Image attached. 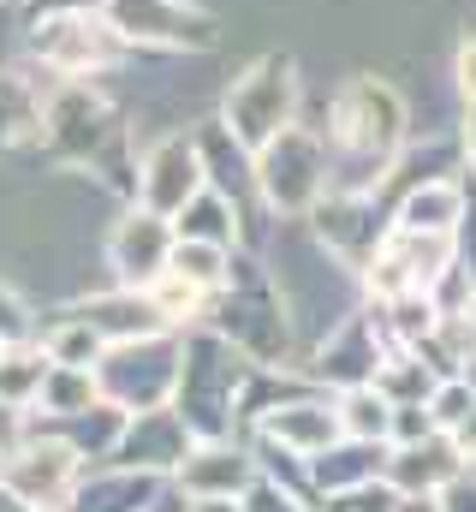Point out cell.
<instances>
[{"mask_svg": "<svg viewBox=\"0 0 476 512\" xmlns=\"http://www.w3.org/2000/svg\"><path fill=\"white\" fill-rule=\"evenodd\" d=\"M334 417H340V435L346 441H387V423H393V399L375 382H357L334 393Z\"/></svg>", "mask_w": 476, "mask_h": 512, "instance_id": "e0dca14e", "label": "cell"}, {"mask_svg": "<svg viewBox=\"0 0 476 512\" xmlns=\"http://www.w3.org/2000/svg\"><path fill=\"white\" fill-rule=\"evenodd\" d=\"M459 167H465V179L476 185V102H465V126H459Z\"/></svg>", "mask_w": 476, "mask_h": 512, "instance_id": "cb8c5ba5", "label": "cell"}, {"mask_svg": "<svg viewBox=\"0 0 476 512\" xmlns=\"http://www.w3.org/2000/svg\"><path fill=\"white\" fill-rule=\"evenodd\" d=\"M435 501H441V512H476V465H465V471L435 495Z\"/></svg>", "mask_w": 476, "mask_h": 512, "instance_id": "603a6c76", "label": "cell"}, {"mask_svg": "<svg viewBox=\"0 0 476 512\" xmlns=\"http://www.w3.org/2000/svg\"><path fill=\"white\" fill-rule=\"evenodd\" d=\"M250 423H256V435H262V441H274L280 453H298L304 465H310L322 447H334V441H340L334 393H310V387H298L292 399H274V405H262Z\"/></svg>", "mask_w": 476, "mask_h": 512, "instance_id": "8992f818", "label": "cell"}, {"mask_svg": "<svg viewBox=\"0 0 476 512\" xmlns=\"http://www.w3.org/2000/svg\"><path fill=\"white\" fill-rule=\"evenodd\" d=\"M114 30L131 42H161V48H209L215 30L203 12L185 0H114Z\"/></svg>", "mask_w": 476, "mask_h": 512, "instance_id": "30bf717a", "label": "cell"}, {"mask_svg": "<svg viewBox=\"0 0 476 512\" xmlns=\"http://www.w3.org/2000/svg\"><path fill=\"white\" fill-rule=\"evenodd\" d=\"M393 512H441V501H435V495H399Z\"/></svg>", "mask_w": 476, "mask_h": 512, "instance_id": "83f0119b", "label": "cell"}, {"mask_svg": "<svg viewBox=\"0 0 476 512\" xmlns=\"http://www.w3.org/2000/svg\"><path fill=\"white\" fill-rule=\"evenodd\" d=\"M108 256H114L119 286H149L155 274H167V256H173V221L155 215V209H131L108 239Z\"/></svg>", "mask_w": 476, "mask_h": 512, "instance_id": "8fae6325", "label": "cell"}, {"mask_svg": "<svg viewBox=\"0 0 476 512\" xmlns=\"http://www.w3.org/2000/svg\"><path fill=\"white\" fill-rule=\"evenodd\" d=\"M238 203L233 197H221L215 185H203L179 215H173V239H203V245H227L233 251L238 245Z\"/></svg>", "mask_w": 476, "mask_h": 512, "instance_id": "2e32d148", "label": "cell"}, {"mask_svg": "<svg viewBox=\"0 0 476 512\" xmlns=\"http://www.w3.org/2000/svg\"><path fill=\"white\" fill-rule=\"evenodd\" d=\"M465 209H471V179L465 173H429V179H411L405 191H393L387 221L411 227V233H447L453 239Z\"/></svg>", "mask_w": 476, "mask_h": 512, "instance_id": "9c48e42d", "label": "cell"}, {"mask_svg": "<svg viewBox=\"0 0 476 512\" xmlns=\"http://www.w3.org/2000/svg\"><path fill=\"white\" fill-rule=\"evenodd\" d=\"M423 435H435L429 399H405V405H393V423H387V447H399V441H423Z\"/></svg>", "mask_w": 476, "mask_h": 512, "instance_id": "44dd1931", "label": "cell"}, {"mask_svg": "<svg viewBox=\"0 0 476 512\" xmlns=\"http://www.w3.org/2000/svg\"><path fill=\"white\" fill-rule=\"evenodd\" d=\"M197 191H203L197 137H167V143H155V149L143 155V167H137V197H143V209H155V215L173 221Z\"/></svg>", "mask_w": 476, "mask_h": 512, "instance_id": "52a82bcc", "label": "cell"}, {"mask_svg": "<svg viewBox=\"0 0 476 512\" xmlns=\"http://www.w3.org/2000/svg\"><path fill=\"white\" fill-rule=\"evenodd\" d=\"M185 512H244V507H238V495H191Z\"/></svg>", "mask_w": 476, "mask_h": 512, "instance_id": "484cf974", "label": "cell"}, {"mask_svg": "<svg viewBox=\"0 0 476 512\" xmlns=\"http://www.w3.org/2000/svg\"><path fill=\"white\" fill-rule=\"evenodd\" d=\"M179 358H185V340H167V334L119 340L114 352H102V358H96V393H108V399L125 405V411L173 405Z\"/></svg>", "mask_w": 476, "mask_h": 512, "instance_id": "3957f363", "label": "cell"}, {"mask_svg": "<svg viewBox=\"0 0 476 512\" xmlns=\"http://www.w3.org/2000/svg\"><path fill=\"white\" fill-rule=\"evenodd\" d=\"M453 376H459V382H465V387L476 393V346L465 352V358H459V370H453Z\"/></svg>", "mask_w": 476, "mask_h": 512, "instance_id": "f1b7e54d", "label": "cell"}, {"mask_svg": "<svg viewBox=\"0 0 476 512\" xmlns=\"http://www.w3.org/2000/svg\"><path fill=\"white\" fill-rule=\"evenodd\" d=\"M137 423H125L114 441V459L125 471H143V477H155V471H179V459L191 453V429H185V417L173 411V405H155V411H131Z\"/></svg>", "mask_w": 476, "mask_h": 512, "instance_id": "ba28073f", "label": "cell"}, {"mask_svg": "<svg viewBox=\"0 0 476 512\" xmlns=\"http://www.w3.org/2000/svg\"><path fill=\"white\" fill-rule=\"evenodd\" d=\"M459 471H465V459L453 453V441H447L441 429L423 435V441H399V447H387V459H381V483H387L393 495H441Z\"/></svg>", "mask_w": 476, "mask_h": 512, "instance_id": "4fadbf2b", "label": "cell"}, {"mask_svg": "<svg viewBox=\"0 0 476 512\" xmlns=\"http://www.w3.org/2000/svg\"><path fill=\"white\" fill-rule=\"evenodd\" d=\"M328 191L346 197H381V185L393 179L399 149L411 143V108L405 96L375 78L357 72L352 84H340V96L328 102Z\"/></svg>", "mask_w": 476, "mask_h": 512, "instance_id": "6da1fadb", "label": "cell"}, {"mask_svg": "<svg viewBox=\"0 0 476 512\" xmlns=\"http://www.w3.org/2000/svg\"><path fill=\"white\" fill-rule=\"evenodd\" d=\"M447 441H453V453H459L465 465H476V405L453 423V429H447Z\"/></svg>", "mask_w": 476, "mask_h": 512, "instance_id": "d4e9b609", "label": "cell"}, {"mask_svg": "<svg viewBox=\"0 0 476 512\" xmlns=\"http://www.w3.org/2000/svg\"><path fill=\"white\" fill-rule=\"evenodd\" d=\"M393 489L387 483H369V489H352V495H322L310 501V512H393Z\"/></svg>", "mask_w": 476, "mask_h": 512, "instance_id": "ffe728a7", "label": "cell"}, {"mask_svg": "<svg viewBox=\"0 0 476 512\" xmlns=\"http://www.w3.org/2000/svg\"><path fill=\"white\" fill-rule=\"evenodd\" d=\"M173 477H179L185 501L191 495H244L256 483V459H250V447H238L233 435L227 441H191V453L179 459Z\"/></svg>", "mask_w": 476, "mask_h": 512, "instance_id": "5bb4252c", "label": "cell"}, {"mask_svg": "<svg viewBox=\"0 0 476 512\" xmlns=\"http://www.w3.org/2000/svg\"><path fill=\"white\" fill-rule=\"evenodd\" d=\"M292 120H298V66H292L286 54H268V60H256L244 78H233V90H227V120H221V126L233 131L250 155H256L274 131H286Z\"/></svg>", "mask_w": 476, "mask_h": 512, "instance_id": "277c9868", "label": "cell"}, {"mask_svg": "<svg viewBox=\"0 0 476 512\" xmlns=\"http://www.w3.org/2000/svg\"><path fill=\"white\" fill-rule=\"evenodd\" d=\"M453 84H459V102H476V30L459 36L453 48Z\"/></svg>", "mask_w": 476, "mask_h": 512, "instance_id": "7402d4cb", "label": "cell"}, {"mask_svg": "<svg viewBox=\"0 0 476 512\" xmlns=\"http://www.w3.org/2000/svg\"><path fill=\"white\" fill-rule=\"evenodd\" d=\"M381 352H387V334H381V322H375V310L369 304H357L346 310L316 346H310V364H304V376L322 387V393H340V387H357L375 376V364H381Z\"/></svg>", "mask_w": 476, "mask_h": 512, "instance_id": "5b68a950", "label": "cell"}, {"mask_svg": "<svg viewBox=\"0 0 476 512\" xmlns=\"http://www.w3.org/2000/svg\"><path fill=\"white\" fill-rule=\"evenodd\" d=\"M0 483H6L30 512H48V507H60V501L72 495V483H78V453L60 447V441H48V447H24V453L6 459Z\"/></svg>", "mask_w": 476, "mask_h": 512, "instance_id": "7c38bea8", "label": "cell"}, {"mask_svg": "<svg viewBox=\"0 0 476 512\" xmlns=\"http://www.w3.org/2000/svg\"><path fill=\"white\" fill-rule=\"evenodd\" d=\"M381 459H387V441H334V447H322L310 465H304V477H310V501H322V495H352V489H369V483H381Z\"/></svg>", "mask_w": 476, "mask_h": 512, "instance_id": "9a60e30c", "label": "cell"}, {"mask_svg": "<svg viewBox=\"0 0 476 512\" xmlns=\"http://www.w3.org/2000/svg\"><path fill=\"white\" fill-rule=\"evenodd\" d=\"M18 328H24V322H18V304H12V298L0 292V340H12Z\"/></svg>", "mask_w": 476, "mask_h": 512, "instance_id": "4316f807", "label": "cell"}, {"mask_svg": "<svg viewBox=\"0 0 476 512\" xmlns=\"http://www.w3.org/2000/svg\"><path fill=\"white\" fill-rule=\"evenodd\" d=\"M471 405H476V393L459 382V376H441V382H435V393H429V417H435V429H441V435H447V429H453Z\"/></svg>", "mask_w": 476, "mask_h": 512, "instance_id": "d6986e66", "label": "cell"}, {"mask_svg": "<svg viewBox=\"0 0 476 512\" xmlns=\"http://www.w3.org/2000/svg\"><path fill=\"white\" fill-rule=\"evenodd\" d=\"M238 507L244 512H310V495H298V489H286V483H274V477L256 471V483L238 495Z\"/></svg>", "mask_w": 476, "mask_h": 512, "instance_id": "ac0fdd59", "label": "cell"}, {"mask_svg": "<svg viewBox=\"0 0 476 512\" xmlns=\"http://www.w3.org/2000/svg\"><path fill=\"white\" fill-rule=\"evenodd\" d=\"M250 185L262 191L268 215L280 221H310V209L328 197V143L322 131L292 126L274 131L256 155H250Z\"/></svg>", "mask_w": 476, "mask_h": 512, "instance_id": "7a4b0ae2", "label": "cell"}]
</instances>
